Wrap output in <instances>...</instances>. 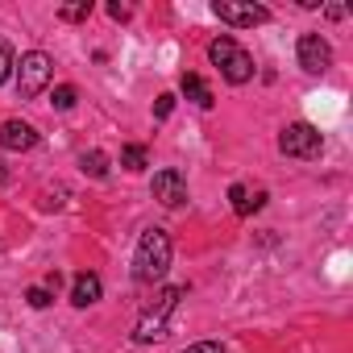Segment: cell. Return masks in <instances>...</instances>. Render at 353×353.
I'll use <instances>...</instances> for the list:
<instances>
[{
	"instance_id": "ac0fdd59",
	"label": "cell",
	"mask_w": 353,
	"mask_h": 353,
	"mask_svg": "<svg viewBox=\"0 0 353 353\" xmlns=\"http://www.w3.org/2000/svg\"><path fill=\"white\" fill-rule=\"evenodd\" d=\"M26 303H30V307H50L54 295H50L46 287H30V291H26Z\"/></svg>"
},
{
	"instance_id": "ffe728a7",
	"label": "cell",
	"mask_w": 353,
	"mask_h": 353,
	"mask_svg": "<svg viewBox=\"0 0 353 353\" xmlns=\"http://www.w3.org/2000/svg\"><path fill=\"white\" fill-rule=\"evenodd\" d=\"M183 353H225V345H221V341H196V345H188Z\"/></svg>"
},
{
	"instance_id": "7a4b0ae2",
	"label": "cell",
	"mask_w": 353,
	"mask_h": 353,
	"mask_svg": "<svg viewBox=\"0 0 353 353\" xmlns=\"http://www.w3.org/2000/svg\"><path fill=\"white\" fill-rule=\"evenodd\" d=\"M208 59L221 67V75L229 79V83H250L254 79V54L245 50V46H237V38H229V34H221L212 46H208Z\"/></svg>"
},
{
	"instance_id": "44dd1931",
	"label": "cell",
	"mask_w": 353,
	"mask_h": 353,
	"mask_svg": "<svg viewBox=\"0 0 353 353\" xmlns=\"http://www.w3.org/2000/svg\"><path fill=\"white\" fill-rule=\"evenodd\" d=\"M108 17H112V21H129V5H121V0H112V5H108Z\"/></svg>"
},
{
	"instance_id": "3957f363",
	"label": "cell",
	"mask_w": 353,
	"mask_h": 353,
	"mask_svg": "<svg viewBox=\"0 0 353 353\" xmlns=\"http://www.w3.org/2000/svg\"><path fill=\"white\" fill-rule=\"evenodd\" d=\"M50 79H54V59L46 50L21 54V63H17V96L21 100H38L50 88Z\"/></svg>"
},
{
	"instance_id": "52a82bcc",
	"label": "cell",
	"mask_w": 353,
	"mask_h": 353,
	"mask_svg": "<svg viewBox=\"0 0 353 353\" xmlns=\"http://www.w3.org/2000/svg\"><path fill=\"white\" fill-rule=\"evenodd\" d=\"M150 192H154V200H158L162 208H183V204H188V179H183V170H174V166L154 170Z\"/></svg>"
},
{
	"instance_id": "4fadbf2b",
	"label": "cell",
	"mask_w": 353,
	"mask_h": 353,
	"mask_svg": "<svg viewBox=\"0 0 353 353\" xmlns=\"http://www.w3.org/2000/svg\"><path fill=\"white\" fill-rule=\"evenodd\" d=\"M79 166H83V174H92V179H104L108 174V154L104 150H83Z\"/></svg>"
},
{
	"instance_id": "277c9868",
	"label": "cell",
	"mask_w": 353,
	"mask_h": 353,
	"mask_svg": "<svg viewBox=\"0 0 353 353\" xmlns=\"http://www.w3.org/2000/svg\"><path fill=\"white\" fill-rule=\"evenodd\" d=\"M179 299H183V287H166V291L158 295V303L137 320L133 341H137V345H150V341L166 336V320H170V312H174V307H179Z\"/></svg>"
},
{
	"instance_id": "30bf717a",
	"label": "cell",
	"mask_w": 353,
	"mask_h": 353,
	"mask_svg": "<svg viewBox=\"0 0 353 353\" xmlns=\"http://www.w3.org/2000/svg\"><path fill=\"white\" fill-rule=\"evenodd\" d=\"M100 295H104L100 274H92V270L75 274V283H71V303H75V307H92V303H100Z\"/></svg>"
},
{
	"instance_id": "cb8c5ba5",
	"label": "cell",
	"mask_w": 353,
	"mask_h": 353,
	"mask_svg": "<svg viewBox=\"0 0 353 353\" xmlns=\"http://www.w3.org/2000/svg\"><path fill=\"white\" fill-rule=\"evenodd\" d=\"M0 183H9V170H5V162H0Z\"/></svg>"
},
{
	"instance_id": "5b68a950",
	"label": "cell",
	"mask_w": 353,
	"mask_h": 353,
	"mask_svg": "<svg viewBox=\"0 0 353 353\" xmlns=\"http://www.w3.org/2000/svg\"><path fill=\"white\" fill-rule=\"evenodd\" d=\"M279 150H283L287 158H303V162H312V158H320L324 137H320V129H316V125L295 121V125H287V129L279 133Z\"/></svg>"
},
{
	"instance_id": "2e32d148",
	"label": "cell",
	"mask_w": 353,
	"mask_h": 353,
	"mask_svg": "<svg viewBox=\"0 0 353 353\" xmlns=\"http://www.w3.org/2000/svg\"><path fill=\"white\" fill-rule=\"evenodd\" d=\"M59 17H63V21H88V17H92V0H75V5H63Z\"/></svg>"
},
{
	"instance_id": "ba28073f",
	"label": "cell",
	"mask_w": 353,
	"mask_h": 353,
	"mask_svg": "<svg viewBox=\"0 0 353 353\" xmlns=\"http://www.w3.org/2000/svg\"><path fill=\"white\" fill-rule=\"evenodd\" d=\"M295 54H299V67H303L307 75H324V71L332 67V46H328L320 34H299Z\"/></svg>"
},
{
	"instance_id": "7402d4cb",
	"label": "cell",
	"mask_w": 353,
	"mask_h": 353,
	"mask_svg": "<svg viewBox=\"0 0 353 353\" xmlns=\"http://www.w3.org/2000/svg\"><path fill=\"white\" fill-rule=\"evenodd\" d=\"M42 287H46V291H50V295H54V291H59V287H63V274H59V270H54V274H46V283H42Z\"/></svg>"
},
{
	"instance_id": "8992f818",
	"label": "cell",
	"mask_w": 353,
	"mask_h": 353,
	"mask_svg": "<svg viewBox=\"0 0 353 353\" xmlns=\"http://www.w3.org/2000/svg\"><path fill=\"white\" fill-rule=\"evenodd\" d=\"M212 13L233 26V30H254V26H266L270 21V9L266 5H254V0H212Z\"/></svg>"
},
{
	"instance_id": "6da1fadb",
	"label": "cell",
	"mask_w": 353,
	"mask_h": 353,
	"mask_svg": "<svg viewBox=\"0 0 353 353\" xmlns=\"http://www.w3.org/2000/svg\"><path fill=\"white\" fill-rule=\"evenodd\" d=\"M170 233L166 229H145L137 237V250H133V279L137 283H162L166 270H170Z\"/></svg>"
},
{
	"instance_id": "603a6c76",
	"label": "cell",
	"mask_w": 353,
	"mask_h": 353,
	"mask_svg": "<svg viewBox=\"0 0 353 353\" xmlns=\"http://www.w3.org/2000/svg\"><path fill=\"white\" fill-rule=\"evenodd\" d=\"M324 13H328V21H341V17H345V9H341V5H328Z\"/></svg>"
},
{
	"instance_id": "e0dca14e",
	"label": "cell",
	"mask_w": 353,
	"mask_h": 353,
	"mask_svg": "<svg viewBox=\"0 0 353 353\" xmlns=\"http://www.w3.org/2000/svg\"><path fill=\"white\" fill-rule=\"evenodd\" d=\"M13 67H17V54H13V46H9V42H0V83H9Z\"/></svg>"
},
{
	"instance_id": "7c38bea8",
	"label": "cell",
	"mask_w": 353,
	"mask_h": 353,
	"mask_svg": "<svg viewBox=\"0 0 353 353\" xmlns=\"http://www.w3.org/2000/svg\"><path fill=\"white\" fill-rule=\"evenodd\" d=\"M229 200H233V212H237V216H250V212H258V208L266 204V192H254V196H250L241 183H233V188H229Z\"/></svg>"
},
{
	"instance_id": "8fae6325",
	"label": "cell",
	"mask_w": 353,
	"mask_h": 353,
	"mask_svg": "<svg viewBox=\"0 0 353 353\" xmlns=\"http://www.w3.org/2000/svg\"><path fill=\"white\" fill-rule=\"evenodd\" d=\"M179 88H183V96H188V100H196L200 108H212V104H216V96H212V88H208V83H204L200 75H192V71H188V75L179 79Z\"/></svg>"
},
{
	"instance_id": "9c48e42d",
	"label": "cell",
	"mask_w": 353,
	"mask_h": 353,
	"mask_svg": "<svg viewBox=\"0 0 353 353\" xmlns=\"http://www.w3.org/2000/svg\"><path fill=\"white\" fill-rule=\"evenodd\" d=\"M0 145H5V150H34L38 145V129L13 117V121L0 125Z\"/></svg>"
},
{
	"instance_id": "d6986e66",
	"label": "cell",
	"mask_w": 353,
	"mask_h": 353,
	"mask_svg": "<svg viewBox=\"0 0 353 353\" xmlns=\"http://www.w3.org/2000/svg\"><path fill=\"white\" fill-rule=\"evenodd\" d=\"M170 112H174V96H170V92H162V96L154 100V117H158V121H166Z\"/></svg>"
},
{
	"instance_id": "5bb4252c",
	"label": "cell",
	"mask_w": 353,
	"mask_h": 353,
	"mask_svg": "<svg viewBox=\"0 0 353 353\" xmlns=\"http://www.w3.org/2000/svg\"><path fill=\"white\" fill-rule=\"evenodd\" d=\"M121 166H125V170H145V166H150L145 145H121Z\"/></svg>"
},
{
	"instance_id": "9a60e30c",
	"label": "cell",
	"mask_w": 353,
	"mask_h": 353,
	"mask_svg": "<svg viewBox=\"0 0 353 353\" xmlns=\"http://www.w3.org/2000/svg\"><path fill=\"white\" fill-rule=\"evenodd\" d=\"M75 100H79V88H75V83H59V88H54V108H59V112H71Z\"/></svg>"
}]
</instances>
